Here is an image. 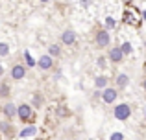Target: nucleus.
Here are the masks:
<instances>
[{
  "instance_id": "obj_1",
  "label": "nucleus",
  "mask_w": 146,
  "mask_h": 140,
  "mask_svg": "<svg viewBox=\"0 0 146 140\" xmlns=\"http://www.w3.org/2000/svg\"><path fill=\"white\" fill-rule=\"evenodd\" d=\"M129 114H131L129 105L120 103V105H117V107H115V118H117V120H126V118H129Z\"/></svg>"
},
{
  "instance_id": "obj_2",
  "label": "nucleus",
  "mask_w": 146,
  "mask_h": 140,
  "mask_svg": "<svg viewBox=\"0 0 146 140\" xmlns=\"http://www.w3.org/2000/svg\"><path fill=\"white\" fill-rule=\"evenodd\" d=\"M109 41H111V37H109V33H107L106 30H100V32L96 33V46L106 48L107 44H109Z\"/></svg>"
},
{
  "instance_id": "obj_3",
  "label": "nucleus",
  "mask_w": 146,
  "mask_h": 140,
  "mask_svg": "<svg viewBox=\"0 0 146 140\" xmlns=\"http://www.w3.org/2000/svg\"><path fill=\"white\" fill-rule=\"evenodd\" d=\"M17 114H19V118H21V120L28 122V120L32 118V107H30V105H26V103L19 105V109H17Z\"/></svg>"
},
{
  "instance_id": "obj_4",
  "label": "nucleus",
  "mask_w": 146,
  "mask_h": 140,
  "mask_svg": "<svg viewBox=\"0 0 146 140\" xmlns=\"http://www.w3.org/2000/svg\"><path fill=\"white\" fill-rule=\"evenodd\" d=\"M74 41H76V33L72 32V30H67V32L61 33V43L63 44L70 46V44H74Z\"/></svg>"
},
{
  "instance_id": "obj_5",
  "label": "nucleus",
  "mask_w": 146,
  "mask_h": 140,
  "mask_svg": "<svg viewBox=\"0 0 146 140\" xmlns=\"http://www.w3.org/2000/svg\"><path fill=\"white\" fill-rule=\"evenodd\" d=\"M102 100H104V103H113V101L117 100V90L115 89H106L104 94H102Z\"/></svg>"
},
{
  "instance_id": "obj_6",
  "label": "nucleus",
  "mask_w": 146,
  "mask_h": 140,
  "mask_svg": "<svg viewBox=\"0 0 146 140\" xmlns=\"http://www.w3.org/2000/svg\"><path fill=\"white\" fill-rule=\"evenodd\" d=\"M26 76V68L22 65H15L13 68H11V78L13 79H22Z\"/></svg>"
},
{
  "instance_id": "obj_7",
  "label": "nucleus",
  "mask_w": 146,
  "mask_h": 140,
  "mask_svg": "<svg viewBox=\"0 0 146 140\" xmlns=\"http://www.w3.org/2000/svg\"><path fill=\"white\" fill-rule=\"evenodd\" d=\"M122 57H124V54H122V50H120V48H111V52H109V59H111V61H113V63H120L122 61Z\"/></svg>"
},
{
  "instance_id": "obj_8",
  "label": "nucleus",
  "mask_w": 146,
  "mask_h": 140,
  "mask_svg": "<svg viewBox=\"0 0 146 140\" xmlns=\"http://www.w3.org/2000/svg\"><path fill=\"white\" fill-rule=\"evenodd\" d=\"M37 65H39V68L48 70V68H52L54 61H52V57H50V55H43V57H41L39 61H37Z\"/></svg>"
},
{
  "instance_id": "obj_9",
  "label": "nucleus",
  "mask_w": 146,
  "mask_h": 140,
  "mask_svg": "<svg viewBox=\"0 0 146 140\" xmlns=\"http://www.w3.org/2000/svg\"><path fill=\"white\" fill-rule=\"evenodd\" d=\"M2 112H4V116L11 118V116H15V114H17V107H15L13 103H6V105L2 107Z\"/></svg>"
},
{
  "instance_id": "obj_10",
  "label": "nucleus",
  "mask_w": 146,
  "mask_h": 140,
  "mask_svg": "<svg viewBox=\"0 0 146 140\" xmlns=\"http://www.w3.org/2000/svg\"><path fill=\"white\" fill-rule=\"evenodd\" d=\"M94 85H96L98 89H104V90H106L107 89V78H106V76H98V78L94 79Z\"/></svg>"
},
{
  "instance_id": "obj_11",
  "label": "nucleus",
  "mask_w": 146,
  "mask_h": 140,
  "mask_svg": "<svg viewBox=\"0 0 146 140\" xmlns=\"http://www.w3.org/2000/svg\"><path fill=\"white\" fill-rule=\"evenodd\" d=\"M35 133H37V127L30 126V127H26V129H22V131H21V137H22V138H24V137H33Z\"/></svg>"
},
{
  "instance_id": "obj_12",
  "label": "nucleus",
  "mask_w": 146,
  "mask_h": 140,
  "mask_svg": "<svg viewBox=\"0 0 146 140\" xmlns=\"http://www.w3.org/2000/svg\"><path fill=\"white\" fill-rule=\"evenodd\" d=\"M128 81H129V78H128L126 74H120V76L117 78V85L120 87V89H124V87L128 85Z\"/></svg>"
},
{
  "instance_id": "obj_13",
  "label": "nucleus",
  "mask_w": 146,
  "mask_h": 140,
  "mask_svg": "<svg viewBox=\"0 0 146 140\" xmlns=\"http://www.w3.org/2000/svg\"><path fill=\"white\" fill-rule=\"evenodd\" d=\"M48 54L54 55V57H56V55H61V48L57 46V44H52V46L48 48Z\"/></svg>"
},
{
  "instance_id": "obj_14",
  "label": "nucleus",
  "mask_w": 146,
  "mask_h": 140,
  "mask_svg": "<svg viewBox=\"0 0 146 140\" xmlns=\"http://www.w3.org/2000/svg\"><path fill=\"white\" fill-rule=\"evenodd\" d=\"M9 54V46L6 43H0V55H7Z\"/></svg>"
},
{
  "instance_id": "obj_15",
  "label": "nucleus",
  "mask_w": 146,
  "mask_h": 140,
  "mask_svg": "<svg viewBox=\"0 0 146 140\" xmlns=\"http://www.w3.org/2000/svg\"><path fill=\"white\" fill-rule=\"evenodd\" d=\"M120 50H122V54H129V52H131V44H129V43H124L120 46Z\"/></svg>"
},
{
  "instance_id": "obj_16",
  "label": "nucleus",
  "mask_w": 146,
  "mask_h": 140,
  "mask_svg": "<svg viewBox=\"0 0 146 140\" xmlns=\"http://www.w3.org/2000/svg\"><path fill=\"white\" fill-rule=\"evenodd\" d=\"M24 57H26V63H28L30 66H33V65H35V61H33V57L30 55V52H24Z\"/></svg>"
},
{
  "instance_id": "obj_17",
  "label": "nucleus",
  "mask_w": 146,
  "mask_h": 140,
  "mask_svg": "<svg viewBox=\"0 0 146 140\" xmlns=\"http://www.w3.org/2000/svg\"><path fill=\"white\" fill-rule=\"evenodd\" d=\"M109 140H124V137H122V133H113Z\"/></svg>"
},
{
  "instance_id": "obj_18",
  "label": "nucleus",
  "mask_w": 146,
  "mask_h": 140,
  "mask_svg": "<svg viewBox=\"0 0 146 140\" xmlns=\"http://www.w3.org/2000/svg\"><path fill=\"white\" fill-rule=\"evenodd\" d=\"M9 124H6V122H4V124H0V129H2L4 131V133H9Z\"/></svg>"
},
{
  "instance_id": "obj_19",
  "label": "nucleus",
  "mask_w": 146,
  "mask_h": 140,
  "mask_svg": "<svg viewBox=\"0 0 146 140\" xmlns=\"http://www.w3.org/2000/svg\"><path fill=\"white\" fill-rule=\"evenodd\" d=\"M106 26H107V28H113V26H115V20L111 17H107L106 18Z\"/></svg>"
},
{
  "instance_id": "obj_20",
  "label": "nucleus",
  "mask_w": 146,
  "mask_h": 140,
  "mask_svg": "<svg viewBox=\"0 0 146 140\" xmlns=\"http://www.w3.org/2000/svg\"><path fill=\"white\" fill-rule=\"evenodd\" d=\"M7 92H9L7 87H0V96H7Z\"/></svg>"
},
{
  "instance_id": "obj_21",
  "label": "nucleus",
  "mask_w": 146,
  "mask_h": 140,
  "mask_svg": "<svg viewBox=\"0 0 146 140\" xmlns=\"http://www.w3.org/2000/svg\"><path fill=\"white\" fill-rule=\"evenodd\" d=\"M0 76H4V68H2V65H0Z\"/></svg>"
},
{
  "instance_id": "obj_22",
  "label": "nucleus",
  "mask_w": 146,
  "mask_h": 140,
  "mask_svg": "<svg viewBox=\"0 0 146 140\" xmlns=\"http://www.w3.org/2000/svg\"><path fill=\"white\" fill-rule=\"evenodd\" d=\"M143 87H144V90H146V78H144V81H143Z\"/></svg>"
},
{
  "instance_id": "obj_23",
  "label": "nucleus",
  "mask_w": 146,
  "mask_h": 140,
  "mask_svg": "<svg viewBox=\"0 0 146 140\" xmlns=\"http://www.w3.org/2000/svg\"><path fill=\"white\" fill-rule=\"evenodd\" d=\"M41 2H48V0H41Z\"/></svg>"
}]
</instances>
